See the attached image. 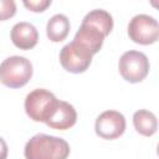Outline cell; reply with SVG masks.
Instances as JSON below:
<instances>
[{
    "mask_svg": "<svg viewBox=\"0 0 159 159\" xmlns=\"http://www.w3.org/2000/svg\"><path fill=\"white\" fill-rule=\"evenodd\" d=\"M24 155L26 159H67L70 145L62 138L40 133L26 143Z\"/></svg>",
    "mask_w": 159,
    "mask_h": 159,
    "instance_id": "cell-1",
    "label": "cell"
},
{
    "mask_svg": "<svg viewBox=\"0 0 159 159\" xmlns=\"http://www.w3.org/2000/svg\"><path fill=\"white\" fill-rule=\"evenodd\" d=\"M32 76V65L24 56H10L0 63V82L10 88L25 86Z\"/></svg>",
    "mask_w": 159,
    "mask_h": 159,
    "instance_id": "cell-2",
    "label": "cell"
},
{
    "mask_svg": "<svg viewBox=\"0 0 159 159\" xmlns=\"http://www.w3.org/2000/svg\"><path fill=\"white\" fill-rule=\"evenodd\" d=\"M120 76L130 82L137 83L143 81L149 72V60L140 51H127L124 52L118 62Z\"/></svg>",
    "mask_w": 159,
    "mask_h": 159,
    "instance_id": "cell-3",
    "label": "cell"
},
{
    "mask_svg": "<svg viewBox=\"0 0 159 159\" xmlns=\"http://www.w3.org/2000/svg\"><path fill=\"white\" fill-rule=\"evenodd\" d=\"M92 56L93 53L86 46L73 40L62 47L60 52V62L66 71L72 73H81L89 67Z\"/></svg>",
    "mask_w": 159,
    "mask_h": 159,
    "instance_id": "cell-4",
    "label": "cell"
},
{
    "mask_svg": "<svg viewBox=\"0 0 159 159\" xmlns=\"http://www.w3.org/2000/svg\"><path fill=\"white\" fill-rule=\"evenodd\" d=\"M57 101L55 94L47 89H34L25 98L26 114L35 122H45Z\"/></svg>",
    "mask_w": 159,
    "mask_h": 159,
    "instance_id": "cell-5",
    "label": "cell"
},
{
    "mask_svg": "<svg viewBox=\"0 0 159 159\" xmlns=\"http://www.w3.org/2000/svg\"><path fill=\"white\" fill-rule=\"evenodd\" d=\"M128 35L132 41L140 45L154 43L159 37L158 21L147 14H138L132 17L128 25Z\"/></svg>",
    "mask_w": 159,
    "mask_h": 159,
    "instance_id": "cell-6",
    "label": "cell"
},
{
    "mask_svg": "<svg viewBox=\"0 0 159 159\" xmlns=\"http://www.w3.org/2000/svg\"><path fill=\"white\" fill-rule=\"evenodd\" d=\"M94 129L97 135L103 139H116L125 130V118L120 112L104 111L97 117Z\"/></svg>",
    "mask_w": 159,
    "mask_h": 159,
    "instance_id": "cell-7",
    "label": "cell"
},
{
    "mask_svg": "<svg viewBox=\"0 0 159 159\" xmlns=\"http://www.w3.org/2000/svg\"><path fill=\"white\" fill-rule=\"evenodd\" d=\"M77 122V112L72 104L65 101H57V103L51 109L48 117L45 119V123L58 130H66L73 127Z\"/></svg>",
    "mask_w": 159,
    "mask_h": 159,
    "instance_id": "cell-8",
    "label": "cell"
},
{
    "mask_svg": "<svg viewBox=\"0 0 159 159\" xmlns=\"http://www.w3.org/2000/svg\"><path fill=\"white\" fill-rule=\"evenodd\" d=\"M11 41L20 50H30L32 48L39 40V32L36 27L26 21L17 22L11 29Z\"/></svg>",
    "mask_w": 159,
    "mask_h": 159,
    "instance_id": "cell-9",
    "label": "cell"
},
{
    "mask_svg": "<svg viewBox=\"0 0 159 159\" xmlns=\"http://www.w3.org/2000/svg\"><path fill=\"white\" fill-rule=\"evenodd\" d=\"M75 41L82 43L83 46H86L93 55L97 53L102 45H103V40H104V35L94 26L88 25V24H81L78 31L75 35Z\"/></svg>",
    "mask_w": 159,
    "mask_h": 159,
    "instance_id": "cell-10",
    "label": "cell"
},
{
    "mask_svg": "<svg viewBox=\"0 0 159 159\" xmlns=\"http://www.w3.org/2000/svg\"><path fill=\"white\" fill-rule=\"evenodd\" d=\"M70 32V20L63 14H56L47 21L46 34L53 42L63 41Z\"/></svg>",
    "mask_w": 159,
    "mask_h": 159,
    "instance_id": "cell-11",
    "label": "cell"
},
{
    "mask_svg": "<svg viewBox=\"0 0 159 159\" xmlns=\"http://www.w3.org/2000/svg\"><path fill=\"white\" fill-rule=\"evenodd\" d=\"M133 124L135 130L145 137L153 135L158 128V120L155 114L147 109H139L133 114Z\"/></svg>",
    "mask_w": 159,
    "mask_h": 159,
    "instance_id": "cell-12",
    "label": "cell"
},
{
    "mask_svg": "<svg viewBox=\"0 0 159 159\" xmlns=\"http://www.w3.org/2000/svg\"><path fill=\"white\" fill-rule=\"evenodd\" d=\"M82 24H88L97 27L106 37L113 29V17L108 11L103 9H94L83 17Z\"/></svg>",
    "mask_w": 159,
    "mask_h": 159,
    "instance_id": "cell-13",
    "label": "cell"
},
{
    "mask_svg": "<svg viewBox=\"0 0 159 159\" xmlns=\"http://www.w3.org/2000/svg\"><path fill=\"white\" fill-rule=\"evenodd\" d=\"M16 12V4L14 0H0V21L10 19Z\"/></svg>",
    "mask_w": 159,
    "mask_h": 159,
    "instance_id": "cell-14",
    "label": "cell"
},
{
    "mask_svg": "<svg viewBox=\"0 0 159 159\" xmlns=\"http://www.w3.org/2000/svg\"><path fill=\"white\" fill-rule=\"evenodd\" d=\"M24 5L31 11L40 12L51 5V0H24Z\"/></svg>",
    "mask_w": 159,
    "mask_h": 159,
    "instance_id": "cell-15",
    "label": "cell"
},
{
    "mask_svg": "<svg viewBox=\"0 0 159 159\" xmlns=\"http://www.w3.org/2000/svg\"><path fill=\"white\" fill-rule=\"evenodd\" d=\"M7 157V144L0 137V159H6Z\"/></svg>",
    "mask_w": 159,
    "mask_h": 159,
    "instance_id": "cell-16",
    "label": "cell"
}]
</instances>
